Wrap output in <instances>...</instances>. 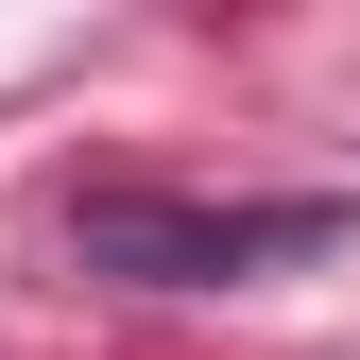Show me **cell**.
Segmentation results:
<instances>
[{
	"label": "cell",
	"mask_w": 360,
	"mask_h": 360,
	"mask_svg": "<svg viewBox=\"0 0 360 360\" xmlns=\"http://www.w3.org/2000/svg\"><path fill=\"white\" fill-rule=\"evenodd\" d=\"M343 206L326 189H275V206H206V189H86L69 206V257L86 275H138V292H223V275H292L326 257Z\"/></svg>",
	"instance_id": "6da1fadb"
}]
</instances>
